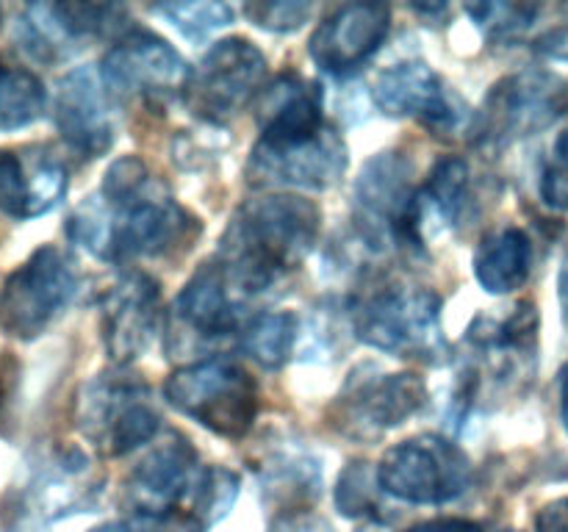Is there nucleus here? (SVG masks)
Returning a JSON list of instances; mask_svg holds the SVG:
<instances>
[{"label":"nucleus","mask_w":568,"mask_h":532,"mask_svg":"<svg viewBox=\"0 0 568 532\" xmlns=\"http://www.w3.org/2000/svg\"><path fill=\"white\" fill-rule=\"evenodd\" d=\"M203 225L136 155H122L105 170L98 194L67 219V236L89 255L111 264L159 258L186 249Z\"/></svg>","instance_id":"nucleus-1"},{"label":"nucleus","mask_w":568,"mask_h":532,"mask_svg":"<svg viewBox=\"0 0 568 532\" xmlns=\"http://www.w3.org/2000/svg\"><path fill=\"white\" fill-rule=\"evenodd\" d=\"M322 214L297 194H266L247 200L231 216L216 260L253 299L297 269L314 249Z\"/></svg>","instance_id":"nucleus-2"},{"label":"nucleus","mask_w":568,"mask_h":532,"mask_svg":"<svg viewBox=\"0 0 568 532\" xmlns=\"http://www.w3.org/2000/svg\"><path fill=\"white\" fill-rule=\"evenodd\" d=\"M442 305L425 286L383 283L355 303L353 330L381 352L438 364L447 355Z\"/></svg>","instance_id":"nucleus-3"},{"label":"nucleus","mask_w":568,"mask_h":532,"mask_svg":"<svg viewBox=\"0 0 568 532\" xmlns=\"http://www.w3.org/2000/svg\"><path fill=\"white\" fill-rule=\"evenodd\" d=\"M164 393L172 408L231 441H242L258 419V382L231 358L181 366L166 377Z\"/></svg>","instance_id":"nucleus-4"},{"label":"nucleus","mask_w":568,"mask_h":532,"mask_svg":"<svg viewBox=\"0 0 568 532\" xmlns=\"http://www.w3.org/2000/svg\"><path fill=\"white\" fill-rule=\"evenodd\" d=\"M78 430L103 458H122L159 432L161 413L148 382L131 371H100L78 393Z\"/></svg>","instance_id":"nucleus-5"},{"label":"nucleus","mask_w":568,"mask_h":532,"mask_svg":"<svg viewBox=\"0 0 568 532\" xmlns=\"http://www.w3.org/2000/svg\"><path fill=\"white\" fill-rule=\"evenodd\" d=\"M568 114V81L549 70H521L494 83L475 116V142L503 147L536 136Z\"/></svg>","instance_id":"nucleus-6"},{"label":"nucleus","mask_w":568,"mask_h":532,"mask_svg":"<svg viewBox=\"0 0 568 532\" xmlns=\"http://www.w3.org/2000/svg\"><path fill=\"white\" fill-rule=\"evenodd\" d=\"M377 480L399 502L447 504L471 485V463L458 443L425 432L388 449L377 463Z\"/></svg>","instance_id":"nucleus-7"},{"label":"nucleus","mask_w":568,"mask_h":532,"mask_svg":"<svg viewBox=\"0 0 568 532\" xmlns=\"http://www.w3.org/2000/svg\"><path fill=\"white\" fill-rule=\"evenodd\" d=\"M78 294V269L64 249L44 244L20 269H14L0 291V330L31 341Z\"/></svg>","instance_id":"nucleus-8"},{"label":"nucleus","mask_w":568,"mask_h":532,"mask_svg":"<svg viewBox=\"0 0 568 532\" xmlns=\"http://www.w3.org/2000/svg\"><path fill=\"white\" fill-rule=\"evenodd\" d=\"M264 75L266 59L250 39H220L189 72L183 103L197 120L220 125L261 92Z\"/></svg>","instance_id":"nucleus-9"},{"label":"nucleus","mask_w":568,"mask_h":532,"mask_svg":"<svg viewBox=\"0 0 568 532\" xmlns=\"http://www.w3.org/2000/svg\"><path fill=\"white\" fill-rule=\"evenodd\" d=\"M203 471L192 443L183 436H170L128 474L122 502L142 519L186 526Z\"/></svg>","instance_id":"nucleus-10"},{"label":"nucleus","mask_w":568,"mask_h":532,"mask_svg":"<svg viewBox=\"0 0 568 532\" xmlns=\"http://www.w3.org/2000/svg\"><path fill=\"white\" fill-rule=\"evenodd\" d=\"M414 170L403 153H381L358 172L353 192V214L361 242L372 249L410 247L408 219L416 197Z\"/></svg>","instance_id":"nucleus-11"},{"label":"nucleus","mask_w":568,"mask_h":532,"mask_svg":"<svg viewBox=\"0 0 568 532\" xmlns=\"http://www.w3.org/2000/svg\"><path fill=\"white\" fill-rule=\"evenodd\" d=\"M427 386L414 371L355 377L331 408V424L355 441H375L425 408Z\"/></svg>","instance_id":"nucleus-12"},{"label":"nucleus","mask_w":568,"mask_h":532,"mask_svg":"<svg viewBox=\"0 0 568 532\" xmlns=\"http://www.w3.org/2000/svg\"><path fill=\"white\" fill-rule=\"evenodd\" d=\"M111 98H142L155 103L186 89L189 66L170 42L144 28L122 33L100 66Z\"/></svg>","instance_id":"nucleus-13"},{"label":"nucleus","mask_w":568,"mask_h":532,"mask_svg":"<svg viewBox=\"0 0 568 532\" xmlns=\"http://www.w3.org/2000/svg\"><path fill=\"white\" fill-rule=\"evenodd\" d=\"M471 360L469 375L464 386L477 382V377H486L497 386L516 380V377L532 375L538 344V314L530 303H519L510 314L491 316L480 314L471 321L469 332Z\"/></svg>","instance_id":"nucleus-14"},{"label":"nucleus","mask_w":568,"mask_h":532,"mask_svg":"<svg viewBox=\"0 0 568 532\" xmlns=\"http://www.w3.org/2000/svg\"><path fill=\"white\" fill-rule=\"evenodd\" d=\"M347 170V144L333 127L311 142L255 144L247 164V177L253 186H294L322 192L342 181Z\"/></svg>","instance_id":"nucleus-15"},{"label":"nucleus","mask_w":568,"mask_h":532,"mask_svg":"<svg viewBox=\"0 0 568 532\" xmlns=\"http://www.w3.org/2000/svg\"><path fill=\"white\" fill-rule=\"evenodd\" d=\"M103 347L116 366L142 358L161 325V288L148 272H125L103 299Z\"/></svg>","instance_id":"nucleus-16"},{"label":"nucleus","mask_w":568,"mask_h":532,"mask_svg":"<svg viewBox=\"0 0 568 532\" xmlns=\"http://www.w3.org/2000/svg\"><path fill=\"white\" fill-rule=\"evenodd\" d=\"M372 98L386 116H414L436 133H449L464 122V105L425 61H399L383 70Z\"/></svg>","instance_id":"nucleus-17"},{"label":"nucleus","mask_w":568,"mask_h":532,"mask_svg":"<svg viewBox=\"0 0 568 532\" xmlns=\"http://www.w3.org/2000/svg\"><path fill=\"white\" fill-rule=\"evenodd\" d=\"M388 28H392V9L386 3L338 6L311 37V61L322 72L347 75L381 50Z\"/></svg>","instance_id":"nucleus-18"},{"label":"nucleus","mask_w":568,"mask_h":532,"mask_svg":"<svg viewBox=\"0 0 568 532\" xmlns=\"http://www.w3.org/2000/svg\"><path fill=\"white\" fill-rule=\"evenodd\" d=\"M55 127L72 153L100 158L114 144L111 94L94 66H78L59 81Z\"/></svg>","instance_id":"nucleus-19"},{"label":"nucleus","mask_w":568,"mask_h":532,"mask_svg":"<svg viewBox=\"0 0 568 532\" xmlns=\"http://www.w3.org/2000/svg\"><path fill=\"white\" fill-rule=\"evenodd\" d=\"M255 299L227 275L220 260H205L175 299V316L200 338H227L242 327Z\"/></svg>","instance_id":"nucleus-20"},{"label":"nucleus","mask_w":568,"mask_h":532,"mask_svg":"<svg viewBox=\"0 0 568 532\" xmlns=\"http://www.w3.org/2000/svg\"><path fill=\"white\" fill-rule=\"evenodd\" d=\"M67 170L44 147L22 153L0 150V211L11 219H33L64 200Z\"/></svg>","instance_id":"nucleus-21"},{"label":"nucleus","mask_w":568,"mask_h":532,"mask_svg":"<svg viewBox=\"0 0 568 532\" xmlns=\"http://www.w3.org/2000/svg\"><path fill=\"white\" fill-rule=\"evenodd\" d=\"M258 127V144H270V147L316 139L331 127L322 109V89L297 72L281 75L261 94Z\"/></svg>","instance_id":"nucleus-22"},{"label":"nucleus","mask_w":568,"mask_h":532,"mask_svg":"<svg viewBox=\"0 0 568 532\" xmlns=\"http://www.w3.org/2000/svg\"><path fill=\"white\" fill-rule=\"evenodd\" d=\"M469 192V164L458 155L442 158L427 181L416 188L408 219V244L422 249L433 236L455 225Z\"/></svg>","instance_id":"nucleus-23"},{"label":"nucleus","mask_w":568,"mask_h":532,"mask_svg":"<svg viewBox=\"0 0 568 532\" xmlns=\"http://www.w3.org/2000/svg\"><path fill=\"white\" fill-rule=\"evenodd\" d=\"M532 269V244L521 227H499L483 236L475 253V277L488 294L521 288Z\"/></svg>","instance_id":"nucleus-24"},{"label":"nucleus","mask_w":568,"mask_h":532,"mask_svg":"<svg viewBox=\"0 0 568 532\" xmlns=\"http://www.w3.org/2000/svg\"><path fill=\"white\" fill-rule=\"evenodd\" d=\"M261 491L270 502L286 508L283 513H300L320 497V466L300 452H277L261 466Z\"/></svg>","instance_id":"nucleus-25"},{"label":"nucleus","mask_w":568,"mask_h":532,"mask_svg":"<svg viewBox=\"0 0 568 532\" xmlns=\"http://www.w3.org/2000/svg\"><path fill=\"white\" fill-rule=\"evenodd\" d=\"M300 321L292 310H272L250 319L242 327V347L264 369H281L294 352Z\"/></svg>","instance_id":"nucleus-26"},{"label":"nucleus","mask_w":568,"mask_h":532,"mask_svg":"<svg viewBox=\"0 0 568 532\" xmlns=\"http://www.w3.org/2000/svg\"><path fill=\"white\" fill-rule=\"evenodd\" d=\"M48 94L31 70L0 59V131H20L42 116Z\"/></svg>","instance_id":"nucleus-27"},{"label":"nucleus","mask_w":568,"mask_h":532,"mask_svg":"<svg viewBox=\"0 0 568 532\" xmlns=\"http://www.w3.org/2000/svg\"><path fill=\"white\" fill-rule=\"evenodd\" d=\"M17 39L22 42V48L39 61H64L75 53L81 44L67 33V28L61 25V20L55 17L53 3H37L28 6L22 11L20 22H17Z\"/></svg>","instance_id":"nucleus-28"},{"label":"nucleus","mask_w":568,"mask_h":532,"mask_svg":"<svg viewBox=\"0 0 568 532\" xmlns=\"http://www.w3.org/2000/svg\"><path fill=\"white\" fill-rule=\"evenodd\" d=\"M239 497V477L225 466H205L203 482L194 497L192 513H189L186 532H209L211 526L220 524L233 508Z\"/></svg>","instance_id":"nucleus-29"},{"label":"nucleus","mask_w":568,"mask_h":532,"mask_svg":"<svg viewBox=\"0 0 568 532\" xmlns=\"http://www.w3.org/2000/svg\"><path fill=\"white\" fill-rule=\"evenodd\" d=\"M381 480H377V469L366 460H355L347 463L336 482V508L338 513L347 519H375L381 513Z\"/></svg>","instance_id":"nucleus-30"},{"label":"nucleus","mask_w":568,"mask_h":532,"mask_svg":"<svg viewBox=\"0 0 568 532\" xmlns=\"http://www.w3.org/2000/svg\"><path fill=\"white\" fill-rule=\"evenodd\" d=\"M166 22L178 28L192 42H203L220 28L231 25L233 9L227 3H211V0H192V3H164L155 6Z\"/></svg>","instance_id":"nucleus-31"},{"label":"nucleus","mask_w":568,"mask_h":532,"mask_svg":"<svg viewBox=\"0 0 568 532\" xmlns=\"http://www.w3.org/2000/svg\"><path fill=\"white\" fill-rule=\"evenodd\" d=\"M466 11L477 22V28L486 33V39L510 42L536 22L541 9L536 3H471L466 6Z\"/></svg>","instance_id":"nucleus-32"},{"label":"nucleus","mask_w":568,"mask_h":532,"mask_svg":"<svg viewBox=\"0 0 568 532\" xmlns=\"http://www.w3.org/2000/svg\"><path fill=\"white\" fill-rule=\"evenodd\" d=\"M242 11L258 28L275 33H292L308 22L314 6L305 3V0H258V3H247Z\"/></svg>","instance_id":"nucleus-33"},{"label":"nucleus","mask_w":568,"mask_h":532,"mask_svg":"<svg viewBox=\"0 0 568 532\" xmlns=\"http://www.w3.org/2000/svg\"><path fill=\"white\" fill-rule=\"evenodd\" d=\"M541 197L549 208L568 211V131L555 139L541 172Z\"/></svg>","instance_id":"nucleus-34"},{"label":"nucleus","mask_w":568,"mask_h":532,"mask_svg":"<svg viewBox=\"0 0 568 532\" xmlns=\"http://www.w3.org/2000/svg\"><path fill=\"white\" fill-rule=\"evenodd\" d=\"M266 532H333V526L311 510H300V513H281Z\"/></svg>","instance_id":"nucleus-35"},{"label":"nucleus","mask_w":568,"mask_h":532,"mask_svg":"<svg viewBox=\"0 0 568 532\" xmlns=\"http://www.w3.org/2000/svg\"><path fill=\"white\" fill-rule=\"evenodd\" d=\"M536 532H568V497L555 499L541 508L536 519Z\"/></svg>","instance_id":"nucleus-36"},{"label":"nucleus","mask_w":568,"mask_h":532,"mask_svg":"<svg viewBox=\"0 0 568 532\" xmlns=\"http://www.w3.org/2000/svg\"><path fill=\"white\" fill-rule=\"evenodd\" d=\"M536 48L541 50V53L552 55V59L568 61V22L566 25H558L552 28V31L544 33V37L536 42Z\"/></svg>","instance_id":"nucleus-37"},{"label":"nucleus","mask_w":568,"mask_h":532,"mask_svg":"<svg viewBox=\"0 0 568 532\" xmlns=\"http://www.w3.org/2000/svg\"><path fill=\"white\" fill-rule=\"evenodd\" d=\"M408 532H483L475 521L464 519H442V521H427V524L410 526Z\"/></svg>","instance_id":"nucleus-38"},{"label":"nucleus","mask_w":568,"mask_h":532,"mask_svg":"<svg viewBox=\"0 0 568 532\" xmlns=\"http://www.w3.org/2000/svg\"><path fill=\"white\" fill-rule=\"evenodd\" d=\"M11 382H14V366H11V360H0V408L9 399Z\"/></svg>","instance_id":"nucleus-39"},{"label":"nucleus","mask_w":568,"mask_h":532,"mask_svg":"<svg viewBox=\"0 0 568 532\" xmlns=\"http://www.w3.org/2000/svg\"><path fill=\"white\" fill-rule=\"evenodd\" d=\"M558 288H560V305H564V319L568 325V258L564 260V269H560Z\"/></svg>","instance_id":"nucleus-40"},{"label":"nucleus","mask_w":568,"mask_h":532,"mask_svg":"<svg viewBox=\"0 0 568 532\" xmlns=\"http://www.w3.org/2000/svg\"><path fill=\"white\" fill-rule=\"evenodd\" d=\"M89 532H150V530L125 524V521H111V524H100V526H94V530H89Z\"/></svg>","instance_id":"nucleus-41"},{"label":"nucleus","mask_w":568,"mask_h":532,"mask_svg":"<svg viewBox=\"0 0 568 532\" xmlns=\"http://www.w3.org/2000/svg\"><path fill=\"white\" fill-rule=\"evenodd\" d=\"M560 416H564V424L568 430V366L560 371Z\"/></svg>","instance_id":"nucleus-42"},{"label":"nucleus","mask_w":568,"mask_h":532,"mask_svg":"<svg viewBox=\"0 0 568 532\" xmlns=\"http://www.w3.org/2000/svg\"><path fill=\"white\" fill-rule=\"evenodd\" d=\"M0 20H3V11H0Z\"/></svg>","instance_id":"nucleus-43"}]
</instances>
